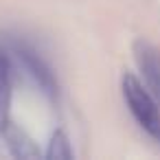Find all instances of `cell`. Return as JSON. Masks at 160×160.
I'll list each match as a JSON object with an SVG mask.
<instances>
[{
    "instance_id": "cell-1",
    "label": "cell",
    "mask_w": 160,
    "mask_h": 160,
    "mask_svg": "<svg viewBox=\"0 0 160 160\" xmlns=\"http://www.w3.org/2000/svg\"><path fill=\"white\" fill-rule=\"evenodd\" d=\"M121 90L123 99L134 116V121L145 129L149 138H153L160 145V103L158 99L149 92V88L138 81L134 75H123L121 79Z\"/></svg>"
},
{
    "instance_id": "cell-2",
    "label": "cell",
    "mask_w": 160,
    "mask_h": 160,
    "mask_svg": "<svg viewBox=\"0 0 160 160\" xmlns=\"http://www.w3.org/2000/svg\"><path fill=\"white\" fill-rule=\"evenodd\" d=\"M134 57L142 72L145 86L160 103V51L145 40L134 42Z\"/></svg>"
},
{
    "instance_id": "cell-3",
    "label": "cell",
    "mask_w": 160,
    "mask_h": 160,
    "mask_svg": "<svg viewBox=\"0 0 160 160\" xmlns=\"http://www.w3.org/2000/svg\"><path fill=\"white\" fill-rule=\"evenodd\" d=\"M16 55H18V59L22 62V66H24V70L33 77V81L42 88V92H46V94H55L57 92V83H55V79H53V72L48 70V66L33 53V51H29V48H18L16 51Z\"/></svg>"
},
{
    "instance_id": "cell-4",
    "label": "cell",
    "mask_w": 160,
    "mask_h": 160,
    "mask_svg": "<svg viewBox=\"0 0 160 160\" xmlns=\"http://www.w3.org/2000/svg\"><path fill=\"white\" fill-rule=\"evenodd\" d=\"M2 138L7 140V145L11 147V151H13V156H18V158H38L40 156V149L35 147V142L29 138V134L24 132V129H20V127H16L13 123H9L7 121V125L2 127Z\"/></svg>"
},
{
    "instance_id": "cell-5",
    "label": "cell",
    "mask_w": 160,
    "mask_h": 160,
    "mask_svg": "<svg viewBox=\"0 0 160 160\" xmlns=\"http://www.w3.org/2000/svg\"><path fill=\"white\" fill-rule=\"evenodd\" d=\"M9 99H11V59L7 51L0 48V132L7 125Z\"/></svg>"
},
{
    "instance_id": "cell-6",
    "label": "cell",
    "mask_w": 160,
    "mask_h": 160,
    "mask_svg": "<svg viewBox=\"0 0 160 160\" xmlns=\"http://www.w3.org/2000/svg\"><path fill=\"white\" fill-rule=\"evenodd\" d=\"M46 158H57V160H66V158H72V149H70V142L66 138L64 132H55L51 142H48V151H46Z\"/></svg>"
}]
</instances>
